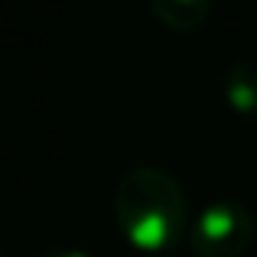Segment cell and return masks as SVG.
<instances>
[{
    "mask_svg": "<svg viewBox=\"0 0 257 257\" xmlns=\"http://www.w3.org/2000/svg\"><path fill=\"white\" fill-rule=\"evenodd\" d=\"M114 221L140 254H166L189 234V202L179 179L157 166H137L114 186Z\"/></svg>",
    "mask_w": 257,
    "mask_h": 257,
    "instance_id": "cell-1",
    "label": "cell"
},
{
    "mask_svg": "<svg viewBox=\"0 0 257 257\" xmlns=\"http://www.w3.org/2000/svg\"><path fill=\"white\" fill-rule=\"evenodd\" d=\"M257 218L244 202L221 199L205 205L189 225V251L195 257H244L254 244Z\"/></svg>",
    "mask_w": 257,
    "mask_h": 257,
    "instance_id": "cell-2",
    "label": "cell"
},
{
    "mask_svg": "<svg viewBox=\"0 0 257 257\" xmlns=\"http://www.w3.org/2000/svg\"><path fill=\"white\" fill-rule=\"evenodd\" d=\"M221 98L241 117L257 120V59H238L221 78Z\"/></svg>",
    "mask_w": 257,
    "mask_h": 257,
    "instance_id": "cell-3",
    "label": "cell"
},
{
    "mask_svg": "<svg viewBox=\"0 0 257 257\" xmlns=\"http://www.w3.org/2000/svg\"><path fill=\"white\" fill-rule=\"evenodd\" d=\"M150 10L166 30L192 33L212 17V0H150Z\"/></svg>",
    "mask_w": 257,
    "mask_h": 257,
    "instance_id": "cell-4",
    "label": "cell"
},
{
    "mask_svg": "<svg viewBox=\"0 0 257 257\" xmlns=\"http://www.w3.org/2000/svg\"><path fill=\"white\" fill-rule=\"evenodd\" d=\"M46 257H88V254H82V251H52Z\"/></svg>",
    "mask_w": 257,
    "mask_h": 257,
    "instance_id": "cell-5",
    "label": "cell"
},
{
    "mask_svg": "<svg viewBox=\"0 0 257 257\" xmlns=\"http://www.w3.org/2000/svg\"><path fill=\"white\" fill-rule=\"evenodd\" d=\"M0 257H4V254H0Z\"/></svg>",
    "mask_w": 257,
    "mask_h": 257,
    "instance_id": "cell-6",
    "label": "cell"
}]
</instances>
